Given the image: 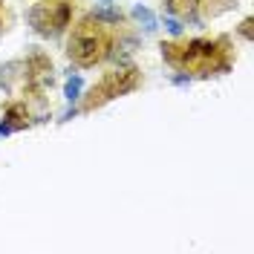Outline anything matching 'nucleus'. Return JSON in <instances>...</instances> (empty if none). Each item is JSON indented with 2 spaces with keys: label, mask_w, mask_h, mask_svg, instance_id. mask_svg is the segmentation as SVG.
<instances>
[{
  "label": "nucleus",
  "mask_w": 254,
  "mask_h": 254,
  "mask_svg": "<svg viewBox=\"0 0 254 254\" xmlns=\"http://www.w3.org/2000/svg\"><path fill=\"white\" fill-rule=\"evenodd\" d=\"M162 58L176 72L193 75H222L231 69V49L228 38H193V41H171L162 44Z\"/></svg>",
  "instance_id": "nucleus-1"
},
{
  "label": "nucleus",
  "mask_w": 254,
  "mask_h": 254,
  "mask_svg": "<svg viewBox=\"0 0 254 254\" xmlns=\"http://www.w3.org/2000/svg\"><path fill=\"white\" fill-rule=\"evenodd\" d=\"M113 32H116V26L95 20L90 12L78 20H72L69 29L64 32L66 35V58L72 61V66L75 69H90L95 64H104Z\"/></svg>",
  "instance_id": "nucleus-2"
},
{
  "label": "nucleus",
  "mask_w": 254,
  "mask_h": 254,
  "mask_svg": "<svg viewBox=\"0 0 254 254\" xmlns=\"http://www.w3.org/2000/svg\"><path fill=\"white\" fill-rule=\"evenodd\" d=\"M139 81H142V75H139V69L133 66V61L116 64L110 72H104V78L87 93L81 110H93V107H101L104 101H113V98H119V95H127L130 90L139 87Z\"/></svg>",
  "instance_id": "nucleus-3"
},
{
  "label": "nucleus",
  "mask_w": 254,
  "mask_h": 254,
  "mask_svg": "<svg viewBox=\"0 0 254 254\" xmlns=\"http://www.w3.org/2000/svg\"><path fill=\"white\" fill-rule=\"evenodd\" d=\"M162 15H174L193 29L205 26V17L199 12V0H162Z\"/></svg>",
  "instance_id": "nucleus-4"
},
{
  "label": "nucleus",
  "mask_w": 254,
  "mask_h": 254,
  "mask_svg": "<svg viewBox=\"0 0 254 254\" xmlns=\"http://www.w3.org/2000/svg\"><path fill=\"white\" fill-rule=\"evenodd\" d=\"M90 15H93L95 20H101V23H107V26H116V29L125 23V12H122L116 3H107V6H101V3H98Z\"/></svg>",
  "instance_id": "nucleus-5"
},
{
  "label": "nucleus",
  "mask_w": 254,
  "mask_h": 254,
  "mask_svg": "<svg viewBox=\"0 0 254 254\" xmlns=\"http://www.w3.org/2000/svg\"><path fill=\"white\" fill-rule=\"evenodd\" d=\"M130 17H133V20H136V26H139L142 32H147V35L159 29V20H156V15H153V12H150L147 6H142V3L130 9Z\"/></svg>",
  "instance_id": "nucleus-6"
},
{
  "label": "nucleus",
  "mask_w": 254,
  "mask_h": 254,
  "mask_svg": "<svg viewBox=\"0 0 254 254\" xmlns=\"http://www.w3.org/2000/svg\"><path fill=\"white\" fill-rule=\"evenodd\" d=\"M162 26L168 29L171 38H182V32H185V23H182L179 17H174V15H162Z\"/></svg>",
  "instance_id": "nucleus-7"
},
{
  "label": "nucleus",
  "mask_w": 254,
  "mask_h": 254,
  "mask_svg": "<svg viewBox=\"0 0 254 254\" xmlns=\"http://www.w3.org/2000/svg\"><path fill=\"white\" fill-rule=\"evenodd\" d=\"M81 87H84L81 75H69L66 87H64V95H66V101H78V98H81Z\"/></svg>",
  "instance_id": "nucleus-8"
},
{
  "label": "nucleus",
  "mask_w": 254,
  "mask_h": 254,
  "mask_svg": "<svg viewBox=\"0 0 254 254\" xmlns=\"http://www.w3.org/2000/svg\"><path fill=\"white\" fill-rule=\"evenodd\" d=\"M240 32H243V38H246V41H252V38H254V35H252V17H246V20H243V29H240Z\"/></svg>",
  "instance_id": "nucleus-9"
}]
</instances>
